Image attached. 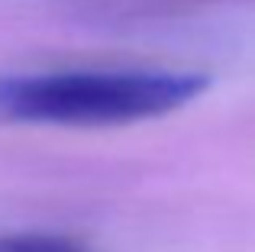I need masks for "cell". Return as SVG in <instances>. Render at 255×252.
<instances>
[{
  "mask_svg": "<svg viewBox=\"0 0 255 252\" xmlns=\"http://www.w3.org/2000/svg\"><path fill=\"white\" fill-rule=\"evenodd\" d=\"M207 75L174 68H49L0 75V120L32 126H123L191 104Z\"/></svg>",
  "mask_w": 255,
  "mask_h": 252,
  "instance_id": "1",
  "label": "cell"
},
{
  "mask_svg": "<svg viewBox=\"0 0 255 252\" xmlns=\"http://www.w3.org/2000/svg\"><path fill=\"white\" fill-rule=\"evenodd\" d=\"M0 252H81L75 240L58 233H16L0 240Z\"/></svg>",
  "mask_w": 255,
  "mask_h": 252,
  "instance_id": "2",
  "label": "cell"
}]
</instances>
